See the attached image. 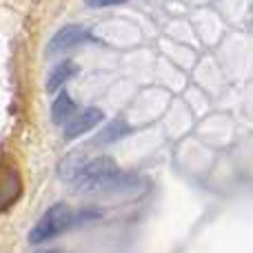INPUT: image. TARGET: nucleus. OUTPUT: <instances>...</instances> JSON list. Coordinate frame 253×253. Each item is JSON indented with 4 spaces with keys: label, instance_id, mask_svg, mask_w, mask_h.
I'll list each match as a JSON object with an SVG mask.
<instances>
[{
    "label": "nucleus",
    "instance_id": "obj_8",
    "mask_svg": "<svg viewBox=\"0 0 253 253\" xmlns=\"http://www.w3.org/2000/svg\"><path fill=\"white\" fill-rule=\"evenodd\" d=\"M38 253H58V251H49V249H47V251H38Z\"/></svg>",
    "mask_w": 253,
    "mask_h": 253
},
{
    "label": "nucleus",
    "instance_id": "obj_4",
    "mask_svg": "<svg viewBox=\"0 0 253 253\" xmlns=\"http://www.w3.org/2000/svg\"><path fill=\"white\" fill-rule=\"evenodd\" d=\"M105 120V111L96 109V107H89V109L74 114L71 120L65 125V140H76L80 135H84L87 131H91L93 126H98Z\"/></svg>",
    "mask_w": 253,
    "mask_h": 253
},
{
    "label": "nucleus",
    "instance_id": "obj_6",
    "mask_svg": "<svg viewBox=\"0 0 253 253\" xmlns=\"http://www.w3.org/2000/svg\"><path fill=\"white\" fill-rule=\"evenodd\" d=\"M74 114H76L74 98H71L67 91H60L58 93V98L53 100V105H51V120L56 125H67Z\"/></svg>",
    "mask_w": 253,
    "mask_h": 253
},
{
    "label": "nucleus",
    "instance_id": "obj_7",
    "mask_svg": "<svg viewBox=\"0 0 253 253\" xmlns=\"http://www.w3.org/2000/svg\"><path fill=\"white\" fill-rule=\"evenodd\" d=\"M89 7L93 9H102V7H116V4H125L126 0H84Z\"/></svg>",
    "mask_w": 253,
    "mask_h": 253
},
{
    "label": "nucleus",
    "instance_id": "obj_3",
    "mask_svg": "<svg viewBox=\"0 0 253 253\" xmlns=\"http://www.w3.org/2000/svg\"><path fill=\"white\" fill-rule=\"evenodd\" d=\"M91 40V34L87 29H83L80 25H65L51 36L47 44V51L49 53H60V51H67V49H74L78 44L87 42Z\"/></svg>",
    "mask_w": 253,
    "mask_h": 253
},
{
    "label": "nucleus",
    "instance_id": "obj_1",
    "mask_svg": "<svg viewBox=\"0 0 253 253\" xmlns=\"http://www.w3.org/2000/svg\"><path fill=\"white\" fill-rule=\"evenodd\" d=\"M71 182L80 193H118L138 187V180L129 173H123L118 165L107 156H98L80 165Z\"/></svg>",
    "mask_w": 253,
    "mask_h": 253
},
{
    "label": "nucleus",
    "instance_id": "obj_5",
    "mask_svg": "<svg viewBox=\"0 0 253 253\" xmlns=\"http://www.w3.org/2000/svg\"><path fill=\"white\" fill-rule=\"evenodd\" d=\"M76 71H78V67H76L71 60L58 62V65L53 67V69L49 71V76H47V84H44V87H47V91L49 93H56L58 89H60L62 84L67 83V80L74 78Z\"/></svg>",
    "mask_w": 253,
    "mask_h": 253
},
{
    "label": "nucleus",
    "instance_id": "obj_2",
    "mask_svg": "<svg viewBox=\"0 0 253 253\" xmlns=\"http://www.w3.org/2000/svg\"><path fill=\"white\" fill-rule=\"evenodd\" d=\"M74 224H76V215L71 211V207L65 205V202H56L34 224V229L29 231V242L31 245L49 242L60 236L62 231H67L69 227H74Z\"/></svg>",
    "mask_w": 253,
    "mask_h": 253
}]
</instances>
